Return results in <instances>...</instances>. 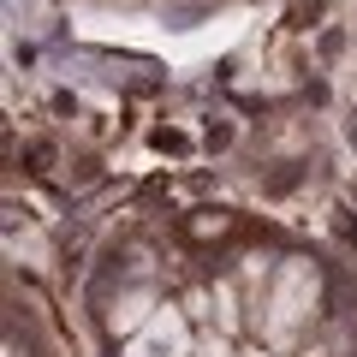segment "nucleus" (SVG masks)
Returning <instances> with one entry per match:
<instances>
[{
    "mask_svg": "<svg viewBox=\"0 0 357 357\" xmlns=\"http://www.w3.org/2000/svg\"><path fill=\"white\" fill-rule=\"evenodd\" d=\"M304 298H316V274H310V268L298 262L292 274L280 280V298H274V304H280V321H286V328H292V321L304 316Z\"/></svg>",
    "mask_w": 357,
    "mask_h": 357,
    "instance_id": "1",
    "label": "nucleus"
}]
</instances>
